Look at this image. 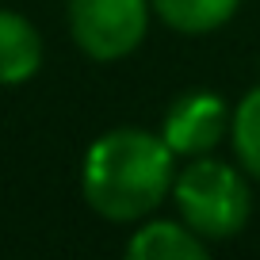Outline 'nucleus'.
I'll use <instances>...</instances> for the list:
<instances>
[{
  "mask_svg": "<svg viewBox=\"0 0 260 260\" xmlns=\"http://www.w3.org/2000/svg\"><path fill=\"white\" fill-rule=\"evenodd\" d=\"M176 180V153L161 134L119 126L100 134L84 153V203L107 222H138L165 203Z\"/></svg>",
  "mask_w": 260,
  "mask_h": 260,
  "instance_id": "1",
  "label": "nucleus"
},
{
  "mask_svg": "<svg viewBox=\"0 0 260 260\" xmlns=\"http://www.w3.org/2000/svg\"><path fill=\"white\" fill-rule=\"evenodd\" d=\"M172 199L180 218L207 241L241 234L252 214V191L245 172L214 157H191V165H184L172 180Z\"/></svg>",
  "mask_w": 260,
  "mask_h": 260,
  "instance_id": "2",
  "label": "nucleus"
},
{
  "mask_svg": "<svg viewBox=\"0 0 260 260\" xmlns=\"http://www.w3.org/2000/svg\"><path fill=\"white\" fill-rule=\"evenodd\" d=\"M149 12V0H69V31L92 61H119L142 46Z\"/></svg>",
  "mask_w": 260,
  "mask_h": 260,
  "instance_id": "3",
  "label": "nucleus"
},
{
  "mask_svg": "<svg viewBox=\"0 0 260 260\" xmlns=\"http://www.w3.org/2000/svg\"><path fill=\"white\" fill-rule=\"evenodd\" d=\"M230 119L234 111L226 107V100L214 92H184L176 104L169 107L161 122V138L169 142V149L176 157H207L211 149H218L230 134Z\"/></svg>",
  "mask_w": 260,
  "mask_h": 260,
  "instance_id": "4",
  "label": "nucleus"
},
{
  "mask_svg": "<svg viewBox=\"0 0 260 260\" xmlns=\"http://www.w3.org/2000/svg\"><path fill=\"white\" fill-rule=\"evenodd\" d=\"M42 65V35L27 16L0 8V88L27 84Z\"/></svg>",
  "mask_w": 260,
  "mask_h": 260,
  "instance_id": "5",
  "label": "nucleus"
},
{
  "mask_svg": "<svg viewBox=\"0 0 260 260\" xmlns=\"http://www.w3.org/2000/svg\"><path fill=\"white\" fill-rule=\"evenodd\" d=\"M126 256H138V260H203L207 237H199L184 218L180 222L157 218V222H146L126 241Z\"/></svg>",
  "mask_w": 260,
  "mask_h": 260,
  "instance_id": "6",
  "label": "nucleus"
},
{
  "mask_svg": "<svg viewBox=\"0 0 260 260\" xmlns=\"http://www.w3.org/2000/svg\"><path fill=\"white\" fill-rule=\"evenodd\" d=\"M153 12L180 35H207L234 19L241 0H149Z\"/></svg>",
  "mask_w": 260,
  "mask_h": 260,
  "instance_id": "7",
  "label": "nucleus"
},
{
  "mask_svg": "<svg viewBox=\"0 0 260 260\" xmlns=\"http://www.w3.org/2000/svg\"><path fill=\"white\" fill-rule=\"evenodd\" d=\"M230 142H234V153L241 161V169L252 180H260V88L245 92V100L234 107Z\"/></svg>",
  "mask_w": 260,
  "mask_h": 260,
  "instance_id": "8",
  "label": "nucleus"
}]
</instances>
